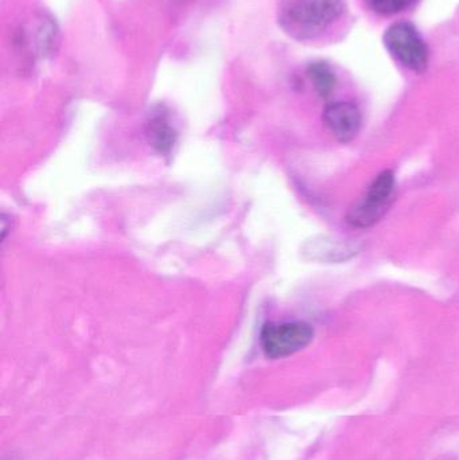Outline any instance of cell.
<instances>
[{
    "label": "cell",
    "mask_w": 459,
    "mask_h": 460,
    "mask_svg": "<svg viewBox=\"0 0 459 460\" xmlns=\"http://www.w3.org/2000/svg\"><path fill=\"white\" fill-rule=\"evenodd\" d=\"M374 13L383 16L398 15L414 7L419 0H366Z\"/></svg>",
    "instance_id": "cell-9"
},
{
    "label": "cell",
    "mask_w": 459,
    "mask_h": 460,
    "mask_svg": "<svg viewBox=\"0 0 459 460\" xmlns=\"http://www.w3.org/2000/svg\"><path fill=\"white\" fill-rule=\"evenodd\" d=\"M360 251L358 241L339 235H317L305 243L304 253L313 261L337 264L353 259Z\"/></svg>",
    "instance_id": "cell-5"
},
{
    "label": "cell",
    "mask_w": 459,
    "mask_h": 460,
    "mask_svg": "<svg viewBox=\"0 0 459 460\" xmlns=\"http://www.w3.org/2000/svg\"><path fill=\"white\" fill-rule=\"evenodd\" d=\"M323 123L339 142L348 143L360 131L361 112L353 102H331L323 111Z\"/></svg>",
    "instance_id": "cell-6"
},
{
    "label": "cell",
    "mask_w": 459,
    "mask_h": 460,
    "mask_svg": "<svg viewBox=\"0 0 459 460\" xmlns=\"http://www.w3.org/2000/svg\"><path fill=\"white\" fill-rule=\"evenodd\" d=\"M147 135L150 137L151 145L161 154L169 153L174 146L175 132L164 115H156L151 119L148 123Z\"/></svg>",
    "instance_id": "cell-7"
},
{
    "label": "cell",
    "mask_w": 459,
    "mask_h": 460,
    "mask_svg": "<svg viewBox=\"0 0 459 460\" xmlns=\"http://www.w3.org/2000/svg\"><path fill=\"white\" fill-rule=\"evenodd\" d=\"M383 43L388 53L402 65L414 73H423L428 66V43L414 24L398 22L385 30Z\"/></svg>",
    "instance_id": "cell-2"
},
{
    "label": "cell",
    "mask_w": 459,
    "mask_h": 460,
    "mask_svg": "<svg viewBox=\"0 0 459 460\" xmlns=\"http://www.w3.org/2000/svg\"><path fill=\"white\" fill-rule=\"evenodd\" d=\"M307 75L321 97L328 99L333 93L334 88H336V75L326 62H313L307 69Z\"/></svg>",
    "instance_id": "cell-8"
},
{
    "label": "cell",
    "mask_w": 459,
    "mask_h": 460,
    "mask_svg": "<svg viewBox=\"0 0 459 460\" xmlns=\"http://www.w3.org/2000/svg\"><path fill=\"white\" fill-rule=\"evenodd\" d=\"M395 175L391 170L380 172L369 186L363 201L348 213L347 221L353 228L366 229L376 226L390 210L395 196Z\"/></svg>",
    "instance_id": "cell-3"
},
{
    "label": "cell",
    "mask_w": 459,
    "mask_h": 460,
    "mask_svg": "<svg viewBox=\"0 0 459 460\" xmlns=\"http://www.w3.org/2000/svg\"><path fill=\"white\" fill-rule=\"evenodd\" d=\"M342 13V0H282L279 24L296 40H313L331 29Z\"/></svg>",
    "instance_id": "cell-1"
},
{
    "label": "cell",
    "mask_w": 459,
    "mask_h": 460,
    "mask_svg": "<svg viewBox=\"0 0 459 460\" xmlns=\"http://www.w3.org/2000/svg\"><path fill=\"white\" fill-rule=\"evenodd\" d=\"M313 338L314 330L305 322L269 323L261 330L260 346L269 358H286L304 350Z\"/></svg>",
    "instance_id": "cell-4"
}]
</instances>
